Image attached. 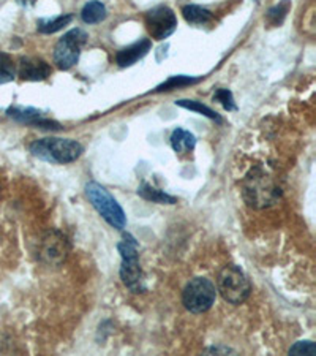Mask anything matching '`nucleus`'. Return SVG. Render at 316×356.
Masks as SVG:
<instances>
[{
    "label": "nucleus",
    "mask_w": 316,
    "mask_h": 356,
    "mask_svg": "<svg viewBox=\"0 0 316 356\" xmlns=\"http://www.w3.org/2000/svg\"><path fill=\"white\" fill-rule=\"evenodd\" d=\"M151 40L149 38H142L140 42H136L133 44L126 46V48L120 49L117 56H116V62L119 67H131L135 65L138 60L142 59L149 51H151Z\"/></svg>",
    "instance_id": "nucleus-11"
},
{
    "label": "nucleus",
    "mask_w": 316,
    "mask_h": 356,
    "mask_svg": "<svg viewBox=\"0 0 316 356\" xmlns=\"http://www.w3.org/2000/svg\"><path fill=\"white\" fill-rule=\"evenodd\" d=\"M70 254V241L59 229L48 232L40 244V260L48 266H60Z\"/></svg>",
    "instance_id": "nucleus-8"
},
{
    "label": "nucleus",
    "mask_w": 316,
    "mask_h": 356,
    "mask_svg": "<svg viewBox=\"0 0 316 356\" xmlns=\"http://www.w3.org/2000/svg\"><path fill=\"white\" fill-rule=\"evenodd\" d=\"M171 146L177 154L193 151L197 146V136L183 129H176L171 135Z\"/></svg>",
    "instance_id": "nucleus-12"
},
{
    "label": "nucleus",
    "mask_w": 316,
    "mask_h": 356,
    "mask_svg": "<svg viewBox=\"0 0 316 356\" xmlns=\"http://www.w3.org/2000/svg\"><path fill=\"white\" fill-rule=\"evenodd\" d=\"M8 118L15 119L16 122L33 125L38 119L43 118L42 111L35 110V108H24V106H11L7 110Z\"/></svg>",
    "instance_id": "nucleus-16"
},
{
    "label": "nucleus",
    "mask_w": 316,
    "mask_h": 356,
    "mask_svg": "<svg viewBox=\"0 0 316 356\" xmlns=\"http://www.w3.org/2000/svg\"><path fill=\"white\" fill-rule=\"evenodd\" d=\"M138 195H140L141 198H144L147 201H152V203H158V204H174L176 203V198L171 197L163 191H160V188H155L151 184H142V186L138 188Z\"/></svg>",
    "instance_id": "nucleus-14"
},
{
    "label": "nucleus",
    "mask_w": 316,
    "mask_h": 356,
    "mask_svg": "<svg viewBox=\"0 0 316 356\" xmlns=\"http://www.w3.org/2000/svg\"><path fill=\"white\" fill-rule=\"evenodd\" d=\"M85 195H88L92 206H94L97 212H99L109 225L117 229L125 228L126 217L122 206L117 203V200L105 187L100 186L99 182H89L85 186Z\"/></svg>",
    "instance_id": "nucleus-5"
},
{
    "label": "nucleus",
    "mask_w": 316,
    "mask_h": 356,
    "mask_svg": "<svg viewBox=\"0 0 316 356\" xmlns=\"http://www.w3.org/2000/svg\"><path fill=\"white\" fill-rule=\"evenodd\" d=\"M18 74L24 81H44L51 76V67L40 57H22Z\"/></svg>",
    "instance_id": "nucleus-10"
},
{
    "label": "nucleus",
    "mask_w": 316,
    "mask_h": 356,
    "mask_svg": "<svg viewBox=\"0 0 316 356\" xmlns=\"http://www.w3.org/2000/svg\"><path fill=\"white\" fill-rule=\"evenodd\" d=\"M176 105L181 106V108H185V110H190V111H197L199 114H203V116H206V118L215 120V122H218V124L223 122V119L218 116V114L214 110H210L209 106L203 105V103H201V102H197V100H179V102H176Z\"/></svg>",
    "instance_id": "nucleus-18"
},
{
    "label": "nucleus",
    "mask_w": 316,
    "mask_h": 356,
    "mask_svg": "<svg viewBox=\"0 0 316 356\" xmlns=\"http://www.w3.org/2000/svg\"><path fill=\"white\" fill-rule=\"evenodd\" d=\"M201 81V78H192V76H171L168 81H165L163 84H160L155 92H168V90H174L183 88V86H192Z\"/></svg>",
    "instance_id": "nucleus-20"
},
{
    "label": "nucleus",
    "mask_w": 316,
    "mask_h": 356,
    "mask_svg": "<svg viewBox=\"0 0 316 356\" xmlns=\"http://www.w3.org/2000/svg\"><path fill=\"white\" fill-rule=\"evenodd\" d=\"M88 42V33L83 29H73L67 32L56 44L54 62L60 70H70L79 60L83 44Z\"/></svg>",
    "instance_id": "nucleus-7"
},
{
    "label": "nucleus",
    "mask_w": 316,
    "mask_h": 356,
    "mask_svg": "<svg viewBox=\"0 0 316 356\" xmlns=\"http://www.w3.org/2000/svg\"><path fill=\"white\" fill-rule=\"evenodd\" d=\"M146 27L153 40H165L174 33L177 29L176 13L166 5H158L146 13Z\"/></svg>",
    "instance_id": "nucleus-9"
},
{
    "label": "nucleus",
    "mask_w": 316,
    "mask_h": 356,
    "mask_svg": "<svg viewBox=\"0 0 316 356\" xmlns=\"http://www.w3.org/2000/svg\"><path fill=\"white\" fill-rule=\"evenodd\" d=\"M106 16H108L106 7L101 2H99V0L88 2L81 11V19L85 22V24H99V22L106 19Z\"/></svg>",
    "instance_id": "nucleus-13"
},
{
    "label": "nucleus",
    "mask_w": 316,
    "mask_h": 356,
    "mask_svg": "<svg viewBox=\"0 0 316 356\" xmlns=\"http://www.w3.org/2000/svg\"><path fill=\"white\" fill-rule=\"evenodd\" d=\"M182 15L188 24H194V26H201V24H208V22L212 21V13L209 10H206L199 5H185L182 8Z\"/></svg>",
    "instance_id": "nucleus-15"
},
{
    "label": "nucleus",
    "mask_w": 316,
    "mask_h": 356,
    "mask_svg": "<svg viewBox=\"0 0 316 356\" xmlns=\"http://www.w3.org/2000/svg\"><path fill=\"white\" fill-rule=\"evenodd\" d=\"M290 355H316V346L312 341H299L290 348Z\"/></svg>",
    "instance_id": "nucleus-23"
},
{
    "label": "nucleus",
    "mask_w": 316,
    "mask_h": 356,
    "mask_svg": "<svg viewBox=\"0 0 316 356\" xmlns=\"http://www.w3.org/2000/svg\"><path fill=\"white\" fill-rule=\"evenodd\" d=\"M217 300L215 285L206 277H194L185 285L182 302L188 312L204 314L214 306Z\"/></svg>",
    "instance_id": "nucleus-6"
},
{
    "label": "nucleus",
    "mask_w": 316,
    "mask_h": 356,
    "mask_svg": "<svg viewBox=\"0 0 316 356\" xmlns=\"http://www.w3.org/2000/svg\"><path fill=\"white\" fill-rule=\"evenodd\" d=\"M72 21H73L72 15H62L53 19H40L37 27L40 33H46V35H49V33H56L62 31V29L70 24Z\"/></svg>",
    "instance_id": "nucleus-17"
},
{
    "label": "nucleus",
    "mask_w": 316,
    "mask_h": 356,
    "mask_svg": "<svg viewBox=\"0 0 316 356\" xmlns=\"http://www.w3.org/2000/svg\"><path fill=\"white\" fill-rule=\"evenodd\" d=\"M117 250L122 257L120 265V279L124 285L133 293H144L147 290L144 273L140 265V254H138V241L131 234H124V241L117 244Z\"/></svg>",
    "instance_id": "nucleus-3"
},
{
    "label": "nucleus",
    "mask_w": 316,
    "mask_h": 356,
    "mask_svg": "<svg viewBox=\"0 0 316 356\" xmlns=\"http://www.w3.org/2000/svg\"><path fill=\"white\" fill-rule=\"evenodd\" d=\"M33 157L49 163H72L83 156L84 147L81 143L68 138H43L31 145Z\"/></svg>",
    "instance_id": "nucleus-2"
},
{
    "label": "nucleus",
    "mask_w": 316,
    "mask_h": 356,
    "mask_svg": "<svg viewBox=\"0 0 316 356\" xmlns=\"http://www.w3.org/2000/svg\"><path fill=\"white\" fill-rule=\"evenodd\" d=\"M16 2L21 3V5H24V7H27V5H33V3H35L37 0H16Z\"/></svg>",
    "instance_id": "nucleus-24"
},
{
    "label": "nucleus",
    "mask_w": 316,
    "mask_h": 356,
    "mask_svg": "<svg viewBox=\"0 0 316 356\" xmlns=\"http://www.w3.org/2000/svg\"><path fill=\"white\" fill-rule=\"evenodd\" d=\"M217 290L226 302L239 306L249 300L251 285L242 269L235 265H226L218 274Z\"/></svg>",
    "instance_id": "nucleus-4"
},
{
    "label": "nucleus",
    "mask_w": 316,
    "mask_h": 356,
    "mask_svg": "<svg viewBox=\"0 0 316 356\" xmlns=\"http://www.w3.org/2000/svg\"><path fill=\"white\" fill-rule=\"evenodd\" d=\"M291 8V0H281L278 5H275L271 10L267 11V21L269 24L272 26H280L281 22L285 21L286 15Z\"/></svg>",
    "instance_id": "nucleus-21"
},
{
    "label": "nucleus",
    "mask_w": 316,
    "mask_h": 356,
    "mask_svg": "<svg viewBox=\"0 0 316 356\" xmlns=\"http://www.w3.org/2000/svg\"><path fill=\"white\" fill-rule=\"evenodd\" d=\"M16 78V65L8 54L0 53V84L11 83Z\"/></svg>",
    "instance_id": "nucleus-19"
},
{
    "label": "nucleus",
    "mask_w": 316,
    "mask_h": 356,
    "mask_svg": "<svg viewBox=\"0 0 316 356\" xmlns=\"http://www.w3.org/2000/svg\"><path fill=\"white\" fill-rule=\"evenodd\" d=\"M242 197L253 209H266L278 203L281 188L261 168L251 170L242 182Z\"/></svg>",
    "instance_id": "nucleus-1"
},
{
    "label": "nucleus",
    "mask_w": 316,
    "mask_h": 356,
    "mask_svg": "<svg viewBox=\"0 0 316 356\" xmlns=\"http://www.w3.org/2000/svg\"><path fill=\"white\" fill-rule=\"evenodd\" d=\"M214 100L220 102L222 106L225 108L226 111H235L238 110V106H235V102H234V97H233V92L229 89H218L214 95Z\"/></svg>",
    "instance_id": "nucleus-22"
}]
</instances>
